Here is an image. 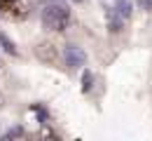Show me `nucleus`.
Segmentation results:
<instances>
[{
  "instance_id": "1",
  "label": "nucleus",
  "mask_w": 152,
  "mask_h": 141,
  "mask_svg": "<svg viewBox=\"0 0 152 141\" xmlns=\"http://www.w3.org/2000/svg\"><path fill=\"white\" fill-rule=\"evenodd\" d=\"M40 19L47 31H56L63 33L70 24V7L63 0H45L42 10H40Z\"/></svg>"
},
{
  "instance_id": "2",
  "label": "nucleus",
  "mask_w": 152,
  "mask_h": 141,
  "mask_svg": "<svg viewBox=\"0 0 152 141\" xmlns=\"http://www.w3.org/2000/svg\"><path fill=\"white\" fill-rule=\"evenodd\" d=\"M33 54H35L42 63H47V66H56V63H58V47H56V45H52L49 40L38 42V45L33 47Z\"/></svg>"
},
{
  "instance_id": "3",
  "label": "nucleus",
  "mask_w": 152,
  "mask_h": 141,
  "mask_svg": "<svg viewBox=\"0 0 152 141\" xmlns=\"http://www.w3.org/2000/svg\"><path fill=\"white\" fill-rule=\"evenodd\" d=\"M63 61H66V66L68 68H82L84 63H87V54H84V49L80 47V45H66L63 47Z\"/></svg>"
},
{
  "instance_id": "4",
  "label": "nucleus",
  "mask_w": 152,
  "mask_h": 141,
  "mask_svg": "<svg viewBox=\"0 0 152 141\" xmlns=\"http://www.w3.org/2000/svg\"><path fill=\"white\" fill-rule=\"evenodd\" d=\"M0 14L10 17V19H23L28 14V10L21 0H0Z\"/></svg>"
},
{
  "instance_id": "5",
  "label": "nucleus",
  "mask_w": 152,
  "mask_h": 141,
  "mask_svg": "<svg viewBox=\"0 0 152 141\" xmlns=\"http://www.w3.org/2000/svg\"><path fill=\"white\" fill-rule=\"evenodd\" d=\"M122 26H124V19H122L115 10H108V31H110V33H119Z\"/></svg>"
},
{
  "instance_id": "6",
  "label": "nucleus",
  "mask_w": 152,
  "mask_h": 141,
  "mask_svg": "<svg viewBox=\"0 0 152 141\" xmlns=\"http://www.w3.org/2000/svg\"><path fill=\"white\" fill-rule=\"evenodd\" d=\"M110 10H115V12H117L124 21L131 17V2H129V0H117V2H115V7H110Z\"/></svg>"
},
{
  "instance_id": "7",
  "label": "nucleus",
  "mask_w": 152,
  "mask_h": 141,
  "mask_svg": "<svg viewBox=\"0 0 152 141\" xmlns=\"http://www.w3.org/2000/svg\"><path fill=\"white\" fill-rule=\"evenodd\" d=\"M0 45H2V49H5L7 54H12V57H17V54H19V49H17V45H14V42L10 40V38L5 35V33H0Z\"/></svg>"
},
{
  "instance_id": "8",
  "label": "nucleus",
  "mask_w": 152,
  "mask_h": 141,
  "mask_svg": "<svg viewBox=\"0 0 152 141\" xmlns=\"http://www.w3.org/2000/svg\"><path fill=\"white\" fill-rule=\"evenodd\" d=\"M91 87H94V73L84 71L82 73V92H91Z\"/></svg>"
},
{
  "instance_id": "9",
  "label": "nucleus",
  "mask_w": 152,
  "mask_h": 141,
  "mask_svg": "<svg viewBox=\"0 0 152 141\" xmlns=\"http://www.w3.org/2000/svg\"><path fill=\"white\" fill-rule=\"evenodd\" d=\"M40 137H42V139H54V141H58V139H61V137H58L56 132H54V129H49V127H42Z\"/></svg>"
},
{
  "instance_id": "10",
  "label": "nucleus",
  "mask_w": 152,
  "mask_h": 141,
  "mask_svg": "<svg viewBox=\"0 0 152 141\" xmlns=\"http://www.w3.org/2000/svg\"><path fill=\"white\" fill-rule=\"evenodd\" d=\"M5 137H7V139H19V137H26V132H23L21 127H14V129H10Z\"/></svg>"
},
{
  "instance_id": "11",
  "label": "nucleus",
  "mask_w": 152,
  "mask_h": 141,
  "mask_svg": "<svg viewBox=\"0 0 152 141\" xmlns=\"http://www.w3.org/2000/svg\"><path fill=\"white\" fill-rule=\"evenodd\" d=\"M138 5H143L145 10H150V7H152V0H138Z\"/></svg>"
},
{
  "instance_id": "12",
  "label": "nucleus",
  "mask_w": 152,
  "mask_h": 141,
  "mask_svg": "<svg viewBox=\"0 0 152 141\" xmlns=\"http://www.w3.org/2000/svg\"><path fill=\"white\" fill-rule=\"evenodd\" d=\"M101 2L105 5V10H110V7H115V2H117V0H101Z\"/></svg>"
},
{
  "instance_id": "13",
  "label": "nucleus",
  "mask_w": 152,
  "mask_h": 141,
  "mask_svg": "<svg viewBox=\"0 0 152 141\" xmlns=\"http://www.w3.org/2000/svg\"><path fill=\"white\" fill-rule=\"evenodd\" d=\"M2 103H5V101H2V97H0V108H2Z\"/></svg>"
},
{
  "instance_id": "14",
  "label": "nucleus",
  "mask_w": 152,
  "mask_h": 141,
  "mask_svg": "<svg viewBox=\"0 0 152 141\" xmlns=\"http://www.w3.org/2000/svg\"><path fill=\"white\" fill-rule=\"evenodd\" d=\"M75 2H80V0H75Z\"/></svg>"
}]
</instances>
